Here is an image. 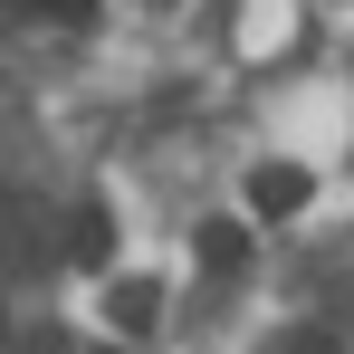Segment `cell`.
Listing matches in <instances>:
<instances>
[{
  "label": "cell",
  "mask_w": 354,
  "mask_h": 354,
  "mask_svg": "<svg viewBox=\"0 0 354 354\" xmlns=\"http://www.w3.org/2000/svg\"><path fill=\"white\" fill-rule=\"evenodd\" d=\"M306 201H316V173H306V163H259V173H249V211H259V221H288Z\"/></svg>",
  "instance_id": "1"
},
{
  "label": "cell",
  "mask_w": 354,
  "mask_h": 354,
  "mask_svg": "<svg viewBox=\"0 0 354 354\" xmlns=\"http://www.w3.org/2000/svg\"><path fill=\"white\" fill-rule=\"evenodd\" d=\"M106 326L115 335H153L163 326V288L153 278H106Z\"/></svg>",
  "instance_id": "2"
},
{
  "label": "cell",
  "mask_w": 354,
  "mask_h": 354,
  "mask_svg": "<svg viewBox=\"0 0 354 354\" xmlns=\"http://www.w3.org/2000/svg\"><path fill=\"white\" fill-rule=\"evenodd\" d=\"M67 259H77V268H106V259H115V221H106L96 201L77 211V239H67Z\"/></svg>",
  "instance_id": "3"
},
{
  "label": "cell",
  "mask_w": 354,
  "mask_h": 354,
  "mask_svg": "<svg viewBox=\"0 0 354 354\" xmlns=\"http://www.w3.org/2000/svg\"><path fill=\"white\" fill-rule=\"evenodd\" d=\"M239 259H249V230H239V221H201V268H221V278H230Z\"/></svg>",
  "instance_id": "4"
},
{
  "label": "cell",
  "mask_w": 354,
  "mask_h": 354,
  "mask_svg": "<svg viewBox=\"0 0 354 354\" xmlns=\"http://www.w3.org/2000/svg\"><path fill=\"white\" fill-rule=\"evenodd\" d=\"M19 10H29V19H58V29H86V19H96V0H19Z\"/></svg>",
  "instance_id": "5"
},
{
  "label": "cell",
  "mask_w": 354,
  "mask_h": 354,
  "mask_svg": "<svg viewBox=\"0 0 354 354\" xmlns=\"http://www.w3.org/2000/svg\"><path fill=\"white\" fill-rule=\"evenodd\" d=\"M278 354H345V335H326V326H288Z\"/></svg>",
  "instance_id": "6"
},
{
  "label": "cell",
  "mask_w": 354,
  "mask_h": 354,
  "mask_svg": "<svg viewBox=\"0 0 354 354\" xmlns=\"http://www.w3.org/2000/svg\"><path fill=\"white\" fill-rule=\"evenodd\" d=\"M106 354H115V345H106Z\"/></svg>",
  "instance_id": "7"
}]
</instances>
